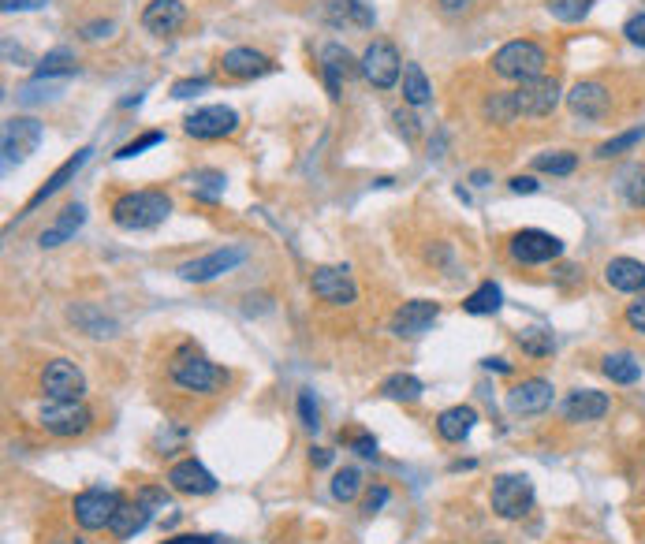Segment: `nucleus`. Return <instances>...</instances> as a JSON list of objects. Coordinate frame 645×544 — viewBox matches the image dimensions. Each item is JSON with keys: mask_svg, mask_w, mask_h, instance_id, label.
<instances>
[{"mask_svg": "<svg viewBox=\"0 0 645 544\" xmlns=\"http://www.w3.org/2000/svg\"><path fill=\"white\" fill-rule=\"evenodd\" d=\"M71 321L83 325L90 336H112V332H116V321H109V317L101 310H94V306H71Z\"/></svg>", "mask_w": 645, "mask_h": 544, "instance_id": "e433bc0d", "label": "nucleus"}, {"mask_svg": "<svg viewBox=\"0 0 645 544\" xmlns=\"http://www.w3.org/2000/svg\"><path fill=\"white\" fill-rule=\"evenodd\" d=\"M422 392H426V384L411 377V373H392V377L381 381V395L392 399V403H418Z\"/></svg>", "mask_w": 645, "mask_h": 544, "instance_id": "cd10ccee", "label": "nucleus"}, {"mask_svg": "<svg viewBox=\"0 0 645 544\" xmlns=\"http://www.w3.org/2000/svg\"><path fill=\"white\" fill-rule=\"evenodd\" d=\"M83 224H86V205H79V202L68 205V209H64V213H60V217H56L53 224L38 235V246H42V250H53V246L68 243L71 235L79 232Z\"/></svg>", "mask_w": 645, "mask_h": 544, "instance_id": "bb28decb", "label": "nucleus"}, {"mask_svg": "<svg viewBox=\"0 0 645 544\" xmlns=\"http://www.w3.org/2000/svg\"><path fill=\"white\" fill-rule=\"evenodd\" d=\"M168 496L161 489H142L135 496V500H124V504L116 507V515H112L109 522V533L116 537V541H127V537H135V533H142L146 526H150V518L157 507H165Z\"/></svg>", "mask_w": 645, "mask_h": 544, "instance_id": "20e7f679", "label": "nucleus"}, {"mask_svg": "<svg viewBox=\"0 0 645 544\" xmlns=\"http://www.w3.org/2000/svg\"><path fill=\"white\" fill-rule=\"evenodd\" d=\"M247 261V250L243 246H220V250H209L202 258H191L179 265V280H187V284H209V280H217L224 272H232L235 265H243Z\"/></svg>", "mask_w": 645, "mask_h": 544, "instance_id": "6e6552de", "label": "nucleus"}, {"mask_svg": "<svg viewBox=\"0 0 645 544\" xmlns=\"http://www.w3.org/2000/svg\"><path fill=\"white\" fill-rule=\"evenodd\" d=\"M187 23V4L183 0H150L146 12H142V27L150 34H176Z\"/></svg>", "mask_w": 645, "mask_h": 544, "instance_id": "4be33fe9", "label": "nucleus"}, {"mask_svg": "<svg viewBox=\"0 0 645 544\" xmlns=\"http://www.w3.org/2000/svg\"><path fill=\"white\" fill-rule=\"evenodd\" d=\"M299 422L306 425V429H317V425H321V407H317V399L310 388H302L299 392Z\"/></svg>", "mask_w": 645, "mask_h": 544, "instance_id": "c03bdc74", "label": "nucleus"}, {"mask_svg": "<svg viewBox=\"0 0 645 544\" xmlns=\"http://www.w3.org/2000/svg\"><path fill=\"white\" fill-rule=\"evenodd\" d=\"M608 410H612V399L604 392H597V388H578V392L567 395L563 418L567 422H601Z\"/></svg>", "mask_w": 645, "mask_h": 544, "instance_id": "412c9836", "label": "nucleus"}, {"mask_svg": "<svg viewBox=\"0 0 645 544\" xmlns=\"http://www.w3.org/2000/svg\"><path fill=\"white\" fill-rule=\"evenodd\" d=\"M504 306V295H500V287L493 284V280H485V284L478 287V291H470L467 302H463V310L474 313V317H489V313H496Z\"/></svg>", "mask_w": 645, "mask_h": 544, "instance_id": "2f4dec72", "label": "nucleus"}, {"mask_svg": "<svg viewBox=\"0 0 645 544\" xmlns=\"http://www.w3.org/2000/svg\"><path fill=\"white\" fill-rule=\"evenodd\" d=\"M351 451H358L362 459H373V455H377V440H373L370 433H358V436H351Z\"/></svg>", "mask_w": 645, "mask_h": 544, "instance_id": "3c124183", "label": "nucleus"}, {"mask_svg": "<svg viewBox=\"0 0 645 544\" xmlns=\"http://www.w3.org/2000/svg\"><path fill=\"white\" fill-rule=\"evenodd\" d=\"M224 172H217V168H198L191 179H187V187H191L194 198H202V202H217L220 194H224Z\"/></svg>", "mask_w": 645, "mask_h": 544, "instance_id": "473e14b6", "label": "nucleus"}, {"mask_svg": "<svg viewBox=\"0 0 645 544\" xmlns=\"http://www.w3.org/2000/svg\"><path fill=\"white\" fill-rule=\"evenodd\" d=\"M515 94V105H519V116H530V120H545L556 112L560 105V82L556 79H530L522 82L519 90H511Z\"/></svg>", "mask_w": 645, "mask_h": 544, "instance_id": "4468645a", "label": "nucleus"}, {"mask_svg": "<svg viewBox=\"0 0 645 544\" xmlns=\"http://www.w3.org/2000/svg\"><path fill=\"white\" fill-rule=\"evenodd\" d=\"M534 168L545 172V176H571L578 168V157L571 150H549V153H537Z\"/></svg>", "mask_w": 645, "mask_h": 544, "instance_id": "c9c22d12", "label": "nucleus"}, {"mask_svg": "<svg viewBox=\"0 0 645 544\" xmlns=\"http://www.w3.org/2000/svg\"><path fill=\"white\" fill-rule=\"evenodd\" d=\"M481 116L489 123H500V127H508V123L519 120V105H515V94H489L481 101Z\"/></svg>", "mask_w": 645, "mask_h": 544, "instance_id": "72a5a7b5", "label": "nucleus"}, {"mask_svg": "<svg viewBox=\"0 0 645 544\" xmlns=\"http://www.w3.org/2000/svg\"><path fill=\"white\" fill-rule=\"evenodd\" d=\"M310 291L329 306H351L358 299V287L347 265H317L310 272Z\"/></svg>", "mask_w": 645, "mask_h": 544, "instance_id": "ddd939ff", "label": "nucleus"}, {"mask_svg": "<svg viewBox=\"0 0 645 544\" xmlns=\"http://www.w3.org/2000/svg\"><path fill=\"white\" fill-rule=\"evenodd\" d=\"M49 0H4V12H38V8H45Z\"/></svg>", "mask_w": 645, "mask_h": 544, "instance_id": "864d4df0", "label": "nucleus"}, {"mask_svg": "<svg viewBox=\"0 0 645 544\" xmlns=\"http://www.w3.org/2000/svg\"><path fill=\"white\" fill-rule=\"evenodd\" d=\"M623 321H627V325H631L638 336H645V295H642V299H634L631 306L623 310Z\"/></svg>", "mask_w": 645, "mask_h": 544, "instance_id": "49530a36", "label": "nucleus"}, {"mask_svg": "<svg viewBox=\"0 0 645 544\" xmlns=\"http://www.w3.org/2000/svg\"><path fill=\"white\" fill-rule=\"evenodd\" d=\"M515 340H519V347L530 358H549L556 351V340H552V332H545V328H522Z\"/></svg>", "mask_w": 645, "mask_h": 544, "instance_id": "4c0bfd02", "label": "nucleus"}, {"mask_svg": "<svg viewBox=\"0 0 645 544\" xmlns=\"http://www.w3.org/2000/svg\"><path fill=\"white\" fill-rule=\"evenodd\" d=\"M623 38L631 41V45H638V49H645V12H634L623 23Z\"/></svg>", "mask_w": 645, "mask_h": 544, "instance_id": "a18cd8bd", "label": "nucleus"}, {"mask_svg": "<svg viewBox=\"0 0 645 544\" xmlns=\"http://www.w3.org/2000/svg\"><path fill=\"white\" fill-rule=\"evenodd\" d=\"M358 71H362V64H358L355 56L347 53L344 45H336V41H329V45L321 49V79H325V90H329L332 101L340 97V90H344V82H347V79H355Z\"/></svg>", "mask_w": 645, "mask_h": 544, "instance_id": "a211bd4d", "label": "nucleus"}, {"mask_svg": "<svg viewBox=\"0 0 645 544\" xmlns=\"http://www.w3.org/2000/svg\"><path fill=\"white\" fill-rule=\"evenodd\" d=\"M388 504V489L385 485H377V489L366 496V515H373V511H381V507Z\"/></svg>", "mask_w": 645, "mask_h": 544, "instance_id": "6e6d98bb", "label": "nucleus"}, {"mask_svg": "<svg viewBox=\"0 0 645 544\" xmlns=\"http://www.w3.org/2000/svg\"><path fill=\"white\" fill-rule=\"evenodd\" d=\"M508 187H511V194H537L541 191V183H537L534 176H515Z\"/></svg>", "mask_w": 645, "mask_h": 544, "instance_id": "5fc2aeb1", "label": "nucleus"}, {"mask_svg": "<svg viewBox=\"0 0 645 544\" xmlns=\"http://www.w3.org/2000/svg\"><path fill=\"white\" fill-rule=\"evenodd\" d=\"M209 86V79H179V82H172V97L176 101H187V97H194L198 90H206Z\"/></svg>", "mask_w": 645, "mask_h": 544, "instance_id": "de8ad7c7", "label": "nucleus"}, {"mask_svg": "<svg viewBox=\"0 0 645 544\" xmlns=\"http://www.w3.org/2000/svg\"><path fill=\"white\" fill-rule=\"evenodd\" d=\"M165 544H224L220 537H206V533H179V537H168Z\"/></svg>", "mask_w": 645, "mask_h": 544, "instance_id": "603ef678", "label": "nucleus"}, {"mask_svg": "<svg viewBox=\"0 0 645 544\" xmlns=\"http://www.w3.org/2000/svg\"><path fill=\"white\" fill-rule=\"evenodd\" d=\"M358 492H362V470L344 466V470H336V474H332V496H336L340 504H351Z\"/></svg>", "mask_w": 645, "mask_h": 544, "instance_id": "a19ab883", "label": "nucleus"}, {"mask_svg": "<svg viewBox=\"0 0 645 544\" xmlns=\"http://www.w3.org/2000/svg\"><path fill=\"white\" fill-rule=\"evenodd\" d=\"M161 142H165V135H161V131H146L142 138H135V142L120 146V150H116V161H131V157H138L142 150H150V146H161Z\"/></svg>", "mask_w": 645, "mask_h": 544, "instance_id": "37998d69", "label": "nucleus"}, {"mask_svg": "<svg viewBox=\"0 0 645 544\" xmlns=\"http://www.w3.org/2000/svg\"><path fill=\"white\" fill-rule=\"evenodd\" d=\"M437 317H440V302L414 299V302H403V306L392 313L388 328H392L396 336H407V340H414V336H426L429 328L437 325Z\"/></svg>", "mask_w": 645, "mask_h": 544, "instance_id": "f3484780", "label": "nucleus"}, {"mask_svg": "<svg viewBox=\"0 0 645 544\" xmlns=\"http://www.w3.org/2000/svg\"><path fill=\"white\" fill-rule=\"evenodd\" d=\"M485 369H496V373H511V362H504V358H489V362H485Z\"/></svg>", "mask_w": 645, "mask_h": 544, "instance_id": "bf43d9fd", "label": "nucleus"}, {"mask_svg": "<svg viewBox=\"0 0 645 544\" xmlns=\"http://www.w3.org/2000/svg\"><path fill=\"white\" fill-rule=\"evenodd\" d=\"M42 392L49 399H83L86 392V377L83 369L75 366L71 358H53L42 369Z\"/></svg>", "mask_w": 645, "mask_h": 544, "instance_id": "2eb2a0df", "label": "nucleus"}, {"mask_svg": "<svg viewBox=\"0 0 645 544\" xmlns=\"http://www.w3.org/2000/svg\"><path fill=\"white\" fill-rule=\"evenodd\" d=\"M112 23L109 19H97V23H86L83 30H79V34H83V41H101V38H112Z\"/></svg>", "mask_w": 645, "mask_h": 544, "instance_id": "8fccbe9b", "label": "nucleus"}, {"mask_svg": "<svg viewBox=\"0 0 645 544\" xmlns=\"http://www.w3.org/2000/svg\"><path fill=\"white\" fill-rule=\"evenodd\" d=\"M183 131L198 142H213V138H228L239 131V112L228 105H202L183 120Z\"/></svg>", "mask_w": 645, "mask_h": 544, "instance_id": "f8f14e48", "label": "nucleus"}, {"mask_svg": "<svg viewBox=\"0 0 645 544\" xmlns=\"http://www.w3.org/2000/svg\"><path fill=\"white\" fill-rule=\"evenodd\" d=\"M109 213L120 232H150V228L168 220L172 198L165 191H127L112 202Z\"/></svg>", "mask_w": 645, "mask_h": 544, "instance_id": "f03ea898", "label": "nucleus"}, {"mask_svg": "<svg viewBox=\"0 0 645 544\" xmlns=\"http://www.w3.org/2000/svg\"><path fill=\"white\" fill-rule=\"evenodd\" d=\"M168 377L172 384H179L183 392H194V395H217L220 388H228V373L220 366H213L206 354L191 347V343H183L172 358H168Z\"/></svg>", "mask_w": 645, "mask_h": 544, "instance_id": "f257e3e1", "label": "nucleus"}, {"mask_svg": "<svg viewBox=\"0 0 645 544\" xmlns=\"http://www.w3.org/2000/svg\"><path fill=\"white\" fill-rule=\"evenodd\" d=\"M534 507V481L526 474H500L493 481V511L500 518H522Z\"/></svg>", "mask_w": 645, "mask_h": 544, "instance_id": "1a4fd4ad", "label": "nucleus"}, {"mask_svg": "<svg viewBox=\"0 0 645 544\" xmlns=\"http://www.w3.org/2000/svg\"><path fill=\"white\" fill-rule=\"evenodd\" d=\"M645 138V127H631V131H623V135H616V138H608V142H601L597 146V161H612V157H619V153H627V150H634L638 142Z\"/></svg>", "mask_w": 645, "mask_h": 544, "instance_id": "ea45409f", "label": "nucleus"}, {"mask_svg": "<svg viewBox=\"0 0 645 544\" xmlns=\"http://www.w3.org/2000/svg\"><path fill=\"white\" fill-rule=\"evenodd\" d=\"M549 68V53L537 45V41H526V38H515L508 45H500L493 53V71L500 79L508 82H530V79H541Z\"/></svg>", "mask_w": 645, "mask_h": 544, "instance_id": "7ed1b4c3", "label": "nucleus"}, {"mask_svg": "<svg viewBox=\"0 0 645 544\" xmlns=\"http://www.w3.org/2000/svg\"><path fill=\"white\" fill-rule=\"evenodd\" d=\"M45 127L34 116H12L4 123V135H0V150H4V172H12L15 164H23L30 153L42 146Z\"/></svg>", "mask_w": 645, "mask_h": 544, "instance_id": "423d86ee", "label": "nucleus"}, {"mask_svg": "<svg viewBox=\"0 0 645 544\" xmlns=\"http://www.w3.org/2000/svg\"><path fill=\"white\" fill-rule=\"evenodd\" d=\"M440 4V12L444 15H463V12H470V4L474 0H437Z\"/></svg>", "mask_w": 645, "mask_h": 544, "instance_id": "4d7b16f0", "label": "nucleus"}, {"mask_svg": "<svg viewBox=\"0 0 645 544\" xmlns=\"http://www.w3.org/2000/svg\"><path fill=\"white\" fill-rule=\"evenodd\" d=\"M549 12L560 23H582L593 12V0H549Z\"/></svg>", "mask_w": 645, "mask_h": 544, "instance_id": "79ce46f5", "label": "nucleus"}, {"mask_svg": "<svg viewBox=\"0 0 645 544\" xmlns=\"http://www.w3.org/2000/svg\"><path fill=\"white\" fill-rule=\"evenodd\" d=\"M563 254V243L552 232L541 228H522L508 239V258L515 265H549Z\"/></svg>", "mask_w": 645, "mask_h": 544, "instance_id": "0eeeda50", "label": "nucleus"}, {"mask_svg": "<svg viewBox=\"0 0 645 544\" xmlns=\"http://www.w3.org/2000/svg\"><path fill=\"white\" fill-rule=\"evenodd\" d=\"M220 68L232 79H261V75L273 71V60L265 53H254V49H228L220 56Z\"/></svg>", "mask_w": 645, "mask_h": 544, "instance_id": "b1692460", "label": "nucleus"}, {"mask_svg": "<svg viewBox=\"0 0 645 544\" xmlns=\"http://www.w3.org/2000/svg\"><path fill=\"white\" fill-rule=\"evenodd\" d=\"M619 191L627 198V205L634 209H645V164H631L623 179H619Z\"/></svg>", "mask_w": 645, "mask_h": 544, "instance_id": "58836bf2", "label": "nucleus"}, {"mask_svg": "<svg viewBox=\"0 0 645 544\" xmlns=\"http://www.w3.org/2000/svg\"><path fill=\"white\" fill-rule=\"evenodd\" d=\"M38 425L53 436H83L94 425V410L79 399H49L38 410Z\"/></svg>", "mask_w": 645, "mask_h": 544, "instance_id": "39448f33", "label": "nucleus"}, {"mask_svg": "<svg viewBox=\"0 0 645 544\" xmlns=\"http://www.w3.org/2000/svg\"><path fill=\"white\" fill-rule=\"evenodd\" d=\"M604 284L612 291H623V295L645 291V265L634 258H612L604 265Z\"/></svg>", "mask_w": 645, "mask_h": 544, "instance_id": "393cba45", "label": "nucleus"}, {"mask_svg": "<svg viewBox=\"0 0 645 544\" xmlns=\"http://www.w3.org/2000/svg\"><path fill=\"white\" fill-rule=\"evenodd\" d=\"M552 399H556V388L549 381H541V377H530V381H519L515 388H508V410L522 414V418L545 414L552 407Z\"/></svg>", "mask_w": 645, "mask_h": 544, "instance_id": "aec40b11", "label": "nucleus"}, {"mask_svg": "<svg viewBox=\"0 0 645 544\" xmlns=\"http://www.w3.org/2000/svg\"><path fill=\"white\" fill-rule=\"evenodd\" d=\"M429 97H433V86H429L426 71L418 68V64H407L403 68V101L418 109V105H426Z\"/></svg>", "mask_w": 645, "mask_h": 544, "instance_id": "f704fd0d", "label": "nucleus"}, {"mask_svg": "<svg viewBox=\"0 0 645 544\" xmlns=\"http://www.w3.org/2000/svg\"><path fill=\"white\" fill-rule=\"evenodd\" d=\"M470 179H474L478 187H485V183H489V172H474V176H470Z\"/></svg>", "mask_w": 645, "mask_h": 544, "instance_id": "052dcab7", "label": "nucleus"}, {"mask_svg": "<svg viewBox=\"0 0 645 544\" xmlns=\"http://www.w3.org/2000/svg\"><path fill=\"white\" fill-rule=\"evenodd\" d=\"M124 504V496L112 489H86L75 496V504H71V515L75 522L83 526V530H109L112 515H116V507Z\"/></svg>", "mask_w": 645, "mask_h": 544, "instance_id": "9d476101", "label": "nucleus"}, {"mask_svg": "<svg viewBox=\"0 0 645 544\" xmlns=\"http://www.w3.org/2000/svg\"><path fill=\"white\" fill-rule=\"evenodd\" d=\"M75 71H79L75 53L71 49H53L34 64V79H56V75H75Z\"/></svg>", "mask_w": 645, "mask_h": 544, "instance_id": "7c9ffc66", "label": "nucleus"}, {"mask_svg": "<svg viewBox=\"0 0 645 544\" xmlns=\"http://www.w3.org/2000/svg\"><path fill=\"white\" fill-rule=\"evenodd\" d=\"M362 75H366V82H373L377 90H392L399 82V75H403V60H399V49L392 45V41H370L366 45V53H362Z\"/></svg>", "mask_w": 645, "mask_h": 544, "instance_id": "9b49d317", "label": "nucleus"}, {"mask_svg": "<svg viewBox=\"0 0 645 544\" xmlns=\"http://www.w3.org/2000/svg\"><path fill=\"white\" fill-rule=\"evenodd\" d=\"M310 463H314V466H329V463H332V451H325V448H310Z\"/></svg>", "mask_w": 645, "mask_h": 544, "instance_id": "13d9d810", "label": "nucleus"}, {"mask_svg": "<svg viewBox=\"0 0 645 544\" xmlns=\"http://www.w3.org/2000/svg\"><path fill=\"white\" fill-rule=\"evenodd\" d=\"M329 19L340 27V23H355V27H373V8L366 0H332L329 4Z\"/></svg>", "mask_w": 645, "mask_h": 544, "instance_id": "c756f323", "label": "nucleus"}, {"mask_svg": "<svg viewBox=\"0 0 645 544\" xmlns=\"http://www.w3.org/2000/svg\"><path fill=\"white\" fill-rule=\"evenodd\" d=\"M474 425H478V410L463 407V403L437 414V433H440V440H448V444H463V440L474 433Z\"/></svg>", "mask_w": 645, "mask_h": 544, "instance_id": "a878e982", "label": "nucleus"}, {"mask_svg": "<svg viewBox=\"0 0 645 544\" xmlns=\"http://www.w3.org/2000/svg\"><path fill=\"white\" fill-rule=\"evenodd\" d=\"M392 120H396V127H399V135L407 138V142H414V138H418V120H414L411 112H403V109H396V112H392Z\"/></svg>", "mask_w": 645, "mask_h": 544, "instance_id": "09e8293b", "label": "nucleus"}, {"mask_svg": "<svg viewBox=\"0 0 645 544\" xmlns=\"http://www.w3.org/2000/svg\"><path fill=\"white\" fill-rule=\"evenodd\" d=\"M56 544H86L83 537H68V541H56Z\"/></svg>", "mask_w": 645, "mask_h": 544, "instance_id": "680f3d73", "label": "nucleus"}, {"mask_svg": "<svg viewBox=\"0 0 645 544\" xmlns=\"http://www.w3.org/2000/svg\"><path fill=\"white\" fill-rule=\"evenodd\" d=\"M601 369H604V377H608L612 384H638V381H642V362H638L634 354H627V351L608 354Z\"/></svg>", "mask_w": 645, "mask_h": 544, "instance_id": "c85d7f7f", "label": "nucleus"}, {"mask_svg": "<svg viewBox=\"0 0 645 544\" xmlns=\"http://www.w3.org/2000/svg\"><path fill=\"white\" fill-rule=\"evenodd\" d=\"M90 153H94V150H90V146H83V150L75 153V157H68V161L60 164L53 176L45 179L42 187L30 194V202L23 205V217H27V213H34V209H38V205H42L45 198H53L56 191H64V187H68V179H75V172H79V168H83V164L90 161Z\"/></svg>", "mask_w": 645, "mask_h": 544, "instance_id": "5701e85b", "label": "nucleus"}, {"mask_svg": "<svg viewBox=\"0 0 645 544\" xmlns=\"http://www.w3.org/2000/svg\"><path fill=\"white\" fill-rule=\"evenodd\" d=\"M567 109L575 112L578 120L597 123L612 112V94H608V86L597 82V79L575 82V86H571V94H567Z\"/></svg>", "mask_w": 645, "mask_h": 544, "instance_id": "dca6fc26", "label": "nucleus"}, {"mask_svg": "<svg viewBox=\"0 0 645 544\" xmlns=\"http://www.w3.org/2000/svg\"><path fill=\"white\" fill-rule=\"evenodd\" d=\"M165 481L168 489L179 492V496H209V492H217V477L209 474L198 459H183V463L168 466Z\"/></svg>", "mask_w": 645, "mask_h": 544, "instance_id": "6ab92c4d", "label": "nucleus"}]
</instances>
